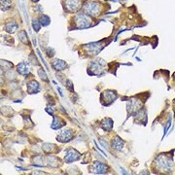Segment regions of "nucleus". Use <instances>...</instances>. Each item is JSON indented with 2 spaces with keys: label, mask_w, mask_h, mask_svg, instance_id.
I'll list each match as a JSON object with an SVG mask.
<instances>
[{
  "label": "nucleus",
  "mask_w": 175,
  "mask_h": 175,
  "mask_svg": "<svg viewBox=\"0 0 175 175\" xmlns=\"http://www.w3.org/2000/svg\"><path fill=\"white\" fill-rule=\"evenodd\" d=\"M99 10H100L99 4L96 2L88 1V2H86L84 5V11L89 15V16L95 17L96 15L99 13Z\"/></svg>",
  "instance_id": "obj_1"
},
{
  "label": "nucleus",
  "mask_w": 175,
  "mask_h": 175,
  "mask_svg": "<svg viewBox=\"0 0 175 175\" xmlns=\"http://www.w3.org/2000/svg\"><path fill=\"white\" fill-rule=\"evenodd\" d=\"M75 23L78 28H86L90 27L91 21L86 14L79 13L75 18Z\"/></svg>",
  "instance_id": "obj_2"
},
{
  "label": "nucleus",
  "mask_w": 175,
  "mask_h": 175,
  "mask_svg": "<svg viewBox=\"0 0 175 175\" xmlns=\"http://www.w3.org/2000/svg\"><path fill=\"white\" fill-rule=\"evenodd\" d=\"M79 153L75 150H68L67 153H66V156H65V161L68 162H74L76 161V159H79Z\"/></svg>",
  "instance_id": "obj_3"
},
{
  "label": "nucleus",
  "mask_w": 175,
  "mask_h": 175,
  "mask_svg": "<svg viewBox=\"0 0 175 175\" xmlns=\"http://www.w3.org/2000/svg\"><path fill=\"white\" fill-rule=\"evenodd\" d=\"M81 4L80 0H66V6L69 11H77Z\"/></svg>",
  "instance_id": "obj_4"
},
{
  "label": "nucleus",
  "mask_w": 175,
  "mask_h": 175,
  "mask_svg": "<svg viewBox=\"0 0 175 175\" xmlns=\"http://www.w3.org/2000/svg\"><path fill=\"white\" fill-rule=\"evenodd\" d=\"M73 137V132L71 130H64V131H62L59 136H58V139H59V141H61V142H66V141H69Z\"/></svg>",
  "instance_id": "obj_5"
},
{
  "label": "nucleus",
  "mask_w": 175,
  "mask_h": 175,
  "mask_svg": "<svg viewBox=\"0 0 175 175\" xmlns=\"http://www.w3.org/2000/svg\"><path fill=\"white\" fill-rule=\"evenodd\" d=\"M94 170H95V173L102 174V173L106 172L107 166L104 165V163H102V162H95V165H94Z\"/></svg>",
  "instance_id": "obj_6"
},
{
  "label": "nucleus",
  "mask_w": 175,
  "mask_h": 175,
  "mask_svg": "<svg viewBox=\"0 0 175 175\" xmlns=\"http://www.w3.org/2000/svg\"><path fill=\"white\" fill-rule=\"evenodd\" d=\"M27 86H28L27 90H28L29 92H30V94H35V92H38L40 91L39 84L37 83V82H35V81L30 82V83H29Z\"/></svg>",
  "instance_id": "obj_7"
},
{
  "label": "nucleus",
  "mask_w": 175,
  "mask_h": 175,
  "mask_svg": "<svg viewBox=\"0 0 175 175\" xmlns=\"http://www.w3.org/2000/svg\"><path fill=\"white\" fill-rule=\"evenodd\" d=\"M53 67L55 70H59V71H61V70H63L66 67V62L61 61V59H55L53 62Z\"/></svg>",
  "instance_id": "obj_8"
},
{
  "label": "nucleus",
  "mask_w": 175,
  "mask_h": 175,
  "mask_svg": "<svg viewBox=\"0 0 175 175\" xmlns=\"http://www.w3.org/2000/svg\"><path fill=\"white\" fill-rule=\"evenodd\" d=\"M87 47H89V50H90L91 53H94V54L99 53V51L102 49V47L99 46V43H92V44H90V45H88Z\"/></svg>",
  "instance_id": "obj_9"
},
{
  "label": "nucleus",
  "mask_w": 175,
  "mask_h": 175,
  "mask_svg": "<svg viewBox=\"0 0 175 175\" xmlns=\"http://www.w3.org/2000/svg\"><path fill=\"white\" fill-rule=\"evenodd\" d=\"M18 73L23 74V75L28 73L29 68H28V66L27 65V63H21V64H18Z\"/></svg>",
  "instance_id": "obj_10"
},
{
  "label": "nucleus",
  "mask_w": 175,
  "mask_h": 175,
  "mask_svg": "<svg viewBox=\"0 0 175 175\" xmlns=\"http://www.w3.org/2000/svg\"><path fill=\"white\" fill-rule=\"evenodd\" d=\"M5 29H6L7 32L13 33V32H15L18 29V24L16 23H14V21H13V23H9V24H6Z\"/></svg>",
  "instance_id": "obj_11"
},
{
  "label": "nucleus",
  "mask_w": 175,
  "mask_h": 175,
  "mask_svg": "<svg viewBox=\"0 0 175 175\" xmlns=\"http://www.w3.org/2000/svg\"><path fill=\"white\" fill-rule=\"evenodd\" d=\"M40 23L42 25H44V27H47V25H49V24L51 23V20L49 17L46 16V15H43L40 18Z\"/></svg>",
  "instance_id": "obj_12"
},
{
  "label": "nucleus",
  "mask_w": 175,
  "mask_h": 175,
  "mask_svg": "<svg viewBox=\"0 0 175 175\" xmlns=\"http://www.w3.org/2000/svg\"><path fill=\"white\" fill-rule=\"evenodd\" d=\"M123 145H124V143H123L119 138H116V140H114V142H113V147L115 149H117V150H121L123 148Z\"/></svg>",
  "instance_id": "obj_13"
},
{
  "label": "nucleus",
  "mask_w": 175,
  "mask_h": 175,
  "mask_svg": "<svg viewBox=\"0 0 175 175\" xmlns=\"http://www.w3.org/2000/svg\"><path fill=\"white\" fill-rule=\"evenodd\" d=\"M41 23H40V21L38 20H34L32 21V27L33 29H34L35 31H39L40 30V27H41Z\"/></svg>",
  "instance_id": "obj_14"
},
{
  "label": "nucleus",
  "mask_w": 175,
  "mask_h": 175,
  "mask_svg": "<svg viewBox=\"0 0 175 175\" xmlns=\"http://www.w3.org/2000/svg\"><path fill=\"white\" fill-rule=\"evenodd\" d=\"M11 6V1L10 0H1V7L2 10H7L9 9Z\"/></svg>",
  "instance_id": "obj_15"
},
{
  "label": "nucleus",
  "mask_w": 175,
  "mask_h": 175,
  "mask_svg": "<svg viewBox=\"0 0 175 175\" xmlns=\"http://www.w3.org/2000/svg\"><path fill=\"white\" fill-rule=\"evenodd\" d=\"M18 37H20V39L23 41L24 43H27V33H25V31H21L20 34H18Z\"/></svg>",
  "instance_id": "obj_16"
},
{
  "label": "nucleus",
  "mask_w": 175,
  "mask_h": 175,
  "mask_svg": "<svg viewBox=\"0 0 175 175\" xmlns=\"http://www.w3.org/2000/svg\"><path fill=\"white\" fill-rule=\"evenodd\" d=\"M42 70H43V69H40L39 71H38L39 75L41 76V78H42V79H44V80H47V76H46V74H45V72H44V71H43V73H42Z\"/></svg>",
  "instance_id": "obj_17"
},
{
  "label": "nucleus",
  "mask_w": 175,
  "mask_h": 175,
  "mask_svg": "<svg viewBox=\"0 0 175 175\" xmlns=\"http://www.w3.org/2000/svg\"><path fill=\"white\" fill-rule=\"evenodd\" d=\"M32 1H34V2H37V1H39V0H32Z\"/></svg>",
  "instance_id": "obj_18"
}]
</instances>
